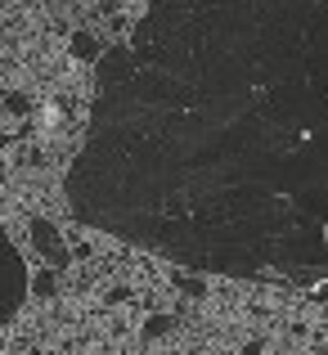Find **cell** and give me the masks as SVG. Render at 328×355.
I'll list each match as a JSON object with an SVG mask.
<instances>
[{
	"label": "cell",
	"mask_w": 328,
	"mask_h": 355,
	"mask_svg": "<svg viewBox=\"0 0 328 355\" xmlns=\"http://www.w3.org/2000/svg\"><path fill=\"white\" fill-rule=\"evenodd\" d=\"M27 302V261L9 243V230L0 220V324H9Z\"/></svg>",
	"instance_id": "cell-2"
},
{
	"label": "cell",
	"mask_w": 328,
	"mask_h": 355,
	"mask_svg": "<svg viewBox=\"0 0 328 355\" xmlns=\"http://www.w3.org/2000/svg\"><path fill=\"white\" fill-rule=\"evenodd\" d=\"M81 225L328 302V0H162L99 59Z\"/></svg>",
	"instance_id": "cell-1"
}]
</instances>
